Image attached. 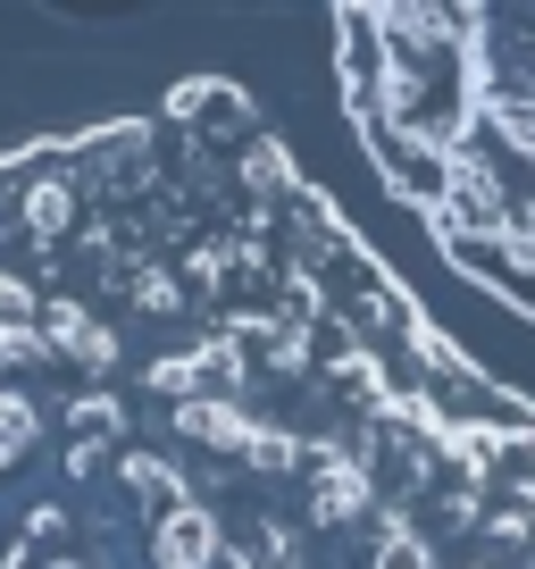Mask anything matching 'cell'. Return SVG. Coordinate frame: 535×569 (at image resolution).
<instances>
[{
  "instance_id": "obj_1",
  "label": "cell",
  "mask_w": 535,
  "mask_h": 569,
  "mask_svg": "<svg viewBox=\"0 0 535 569\" xmlns=\"http://www.w3.org/2000/svg\"><path fill=\"white\" fill-rule=\"evenodd\" d=\"M0 569H535V410L193 84L0 151Z\"/></svg>"
},
{
  "instance_id": "obj_2",
  "label": "cell",
  "mask_w": 535,
  "mask_h": 569,
  "mask_svg": "<svg viewBox=\"0 0 535 569\" xmlns=\"http://www.w3.org/2000/svg\"><path fill=\"white\" fill-rule=\"evenodd\" d=\"M335 51L393 201L535 319V9H343Z\"/></svg>"
}]
</instances>
